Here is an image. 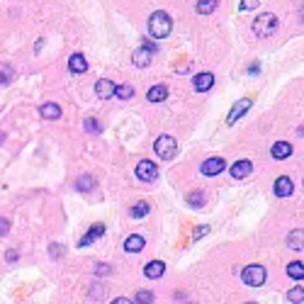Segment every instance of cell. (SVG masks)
<instances>
[{
	"label": "cell",
	"mask_w": 304,
	"mask_h": 304,
	"mask_svg": "<svg viewBox=\"0 0 304 304\" xmlns=\"http://www.w3.org/2000/svg\"><path fill=\"white\" fill-rule=\"evenodd\" d=\"M253 8H258V0H241V10L243 12H251Z\"/></svg>",
	"instance_id": "cell-31"
},
{
	"label": "cell",
	"mask_w": 304,
	"mask_h": 304,
	"mask_svg": "<svg viewBox=\"0 0 304 304\" xmlns=\"http://www.w3.org/2000/svg\"><path fill=\"white\" fill-rule=\"evenodd\" d=\"M5 142V134H3V131H0V144Z\"/></svg>",
	"instance_id": "cell-38"
},
{
	"label": "cell",
	"mask_w": 304,
	"mask_h": 304,
	"mask_svg": "<svg viewBox=\"0 0 304 304\" xmlns=\"http://www.w3.org/2000/svg\"><path fill=\"white\" fill-rule=\"evenodd\" d=\"M76 187L80 190V192H88V190H93V178L90 175H80L76 180Z\"/></svg>",
	"instance_id": "cell-26"
},
{
	"label": "cell",
	"mask_w": 304,
	"mask_h": 304,
	"mask_svg": "<svg viewBox=\"0 0 304 304\" xmlns=\"http://www.w3.org/2000/svg\"><path fill=\"white\" fill-rule=\"evenodd\" d=\"M209 234V227H200V229H195V234H192V239L195 241H200L202 236H207Z\"/></svg>",
	"instance_id": "cell-32"
},
{
	"label": "cell",
	"mask_w": 304,
	"mask_h": 304,
	"mask_svg": "<svg viewBox=\"0 0 304 304\" xmlns=\"http://www.w3.org/2000/svg\"><path fill=\"white\" fill-rule=\"evenodd\" d=\"M251 171H253V161H248V158H241V161H236L234 165H231V178L241 180V178L251 175Z\"/></svg>",
	"instance_id": "cell-10"
},
{
	"label": "cell",
	"mask_w": 304,
	"mask_h": 304,
	"mask_svg": "<svg viewBox=\"0 0 304 304\" xmlns=\"http://www.w3.org/2000/svg\"><path fill=\"white\" fill-rule=\"evenodd\" d=\"M192 86H195L197 93H207L209 88L214 86V76H212V73H200V76H195Z\"/></svg>",
	"instance_id": "cell-14"
},
{
	"label": "cell",
	"mask_w": 304,
	"mask_h": 304,
	"mask_svg": "<svg viewBox=\"0 0 304 304\" xmlns=\"http://www.w3.org/2000/svg\"><path fill=\"white\" fill-rule=\"evenodd\" d=\"M8 231H10V222H8V219H3V217H0V236H5Z\"/></svg>",
	"instance_id": "cell-33"
},
{
	"label": "cell",
	"mask_w": 304,
	"mask_h": 304,
	"mask_svg": "<svg viewBox=\"0 0 304 304\" xmlns=\"http://www.w3.org/2000/svg\"><path fill=\"white\" fill-rule=\"evenodd\" d=\"M292 180H290V178H287V175H283V178H278V180H275V195L278 197H290L292 195Z\"/></svg>",
	"instance_id": "cell-11"
},
{
	"label": "cell",
	"mask_w": 304,
	"mask_h": 304,
	"mask_svg": "<svg viewBox=\"0 0 304 304\" xmlns=\"http://www.w3.org/2000/svg\"><path fill=\"white\" fill-rule=\"evenodd\" d=\"M115 95L122 100H129L131 95H134V88H131L129 83H122V86H117V93H115Z\"/></svg>",
	"instance_id": "cell-27"
},
{
	"label": "cell",
	"mask_w": 304,
	"mask_h": 304,
	"mask_svg": "<svg viewBox=\"0 0 304 304\" xmlns=\"http://www.w3.org/2000/svg\"><path fill=\"white\" fill-rule=\"evenodd\" d=\"M241 280L248 287H261L265 283V268L263 265H246L243 272H241Z\"/></svg>",
	"instance_id": "cell-4"
},
{
	"label": "cell",
	"mask_w": 304,
	"mask_h": 304,
	"mask_svg": "<svg viewBox=\"0 0 304 304\" xmlns=\"http://www.w3.org/2000/svg\"><path fill=\"white\" fill-rule=\"evenodd\" d=\"M129 214H131L134 219L146 217V214H149V205H146V202H136V205L131 207V212H129Z\"/></svg>",
	"instance_id": "cell-24"
},
{
	"label": "cell",
	"mask_w": 304,
	"mask_h": 304,
	"mask_svg": "<svg viewBox=\"0 0 304 304\" xmlns=\"http://www.w3.org/2000/svg\"><path fill=\"white\" fill-rule=\"evenodd\" d=\"M115 93H117V83H112V80H107V78H102V80L95 83V95H98L100 100L115 98Z\"/></svg>",
	"instance_id": "cell-7"
},
{
	"label": "cell",
	"mask_w": 304,
	"mask_h": 304,
	"mask_svg": "<svg viewBox=\"0 0 304 304\" xmlns=\"http://www.w3.org/2000/svg\"><path fill=\"white\" fill-rule=\"evenodd\" d=\"M272 158H278V161H283V158H287V156H292V144L290 142H278V144H272Z\"/></svg>",
	"instance_id": "cell-12"
},
{
	"label": "cell",
	"mask_w": 304,
	"mask_h": 304,
	"mask_svg": "<svg viewBox=\"0 0 304 304\" xmlns=\"http://www.w3.org/2000/svg\"><path fill=\"white\" fill-rule=\"evenodd\" d=\"M136 178H139L142 183H153V180L158 178V168H156V163L153 161L136 163Z\"/></svg>",
	"instance_id": "cell-6"
},
{
	"label": "cell",
	"mask_w": 304,
	"mask_h": 304,
	"mask_svg": "<svg viewBox=\"0 0 304 304\" xmlns=\"http://www.w3.org/2000/svg\"><path fill=\"white\" fill-rule=\"evenodd\" d=\"M5 258H8V263H15V258H17V251H8V253H5Z\"/></svg>",
	"instance_id": "cell-35"
},
{
	"label": "cell",
	"mask_w": 304,
	"mask_h": 304,
	"mask_svg": "<svg viewBox=\"0 0 304 304\" xmlns=\"http://www.w3.org/2000/svg\"><path fill=\"white\" fill-rule=\"evenodd\" d=\"M287 275L292 278V280H304V265L299 261H294L287 265Z\"/></svg>",
	"instance_id": "cell-22"
},
{
	"label": "cell",
	"mask_w": 304,
	"mask_h": 304,
	"mask_svg": "<svg viewBox=\"0 0 304 304\" xmlns=\"http://www.w3.org/2000/svg\"><path fill=\"white\" fill-rule=\"evenodd\" d=\"M219 0H197V12L200 15H212V12L217 10Z\"/></svg>",
	"instance_id": "cell-21"
},
{
	"label": "cell",
	"mask_w": 304,
	"mask_h": 304,
	"mask_svg": "<svg viewBox=\"0 0 304 304\" xmlns=\"http://www.w3.org/2000/svg\"><path fill=\"white\" fill-rule=\"evenodd\" d=\"M287 246L292 251H304V229H294L287 236Z\"/></svg>",
	"instance_id": "cell-16"
},
{
	"label": "cell",
	"mask_w": 304,
	"mask_h": 304,
	"mask_svg": "<svg viewBox=\"0 0 304 304\" xmlns=\"http://www.w3.org/2000/svg\"><path fill=\"white\" fill-rule=\"evenodd\" d=\"M86 131H90V134H100V131H102V127H100L98 120L88 117V120H86Z\"/></svg>",
	"instance_id": "cell-28"
},
{
	"label": "cell",
	"mask_w": 304,
	"mask_h": 304,
	"mask_svg": "<svg viewBox=\"0 0 304 304\" xmlns=\"http://www.w3.org/2000/svg\"><path fill=\"white\" fill-rule=\"evenodd\" d=\"M146 98L149 102H163V100L168 98V88L165 86H153L149 93H146Z\"/></svg>",
	"instance_id": "cell-20"
},
{
	"label": "cell",
	"mask_w": 304,
	"mask_h": 304,
	"mask_svg": "<svg viewBox=\"0 0 304 304\" xmlns=\"http://www.w3.org/2000/svg\"><path fill=\"white\" fill-rule=\"evenodd\" d=\"M278 27H280L278 17H275L272 12H263V15H258L256 22H253V34H256L258 39H268V37H272V34L278 32Z\"/></svg>",
	"instance_id": "cell-2"
},
{
	"label": "cell",
	"mask_w": 304,
	"mask_h": 304,
	"mask_svg": "<svg viewBox=\"0 0 304 304\" xmlns=\"http://www.w3.org/2000/svg\"><path fill=\"white\" fill-rule=\"evenodd\" d=\"M39 115H42L44 120H59L61 117V107L56 102H46V105L39 107Z\"/></svg>",
	"instance_id": "cell-18"
},
{
	"label": "cell",
	"mask_w": 304,
	"mask_h": 304,
	"mask_svg": "<svg viewBox=\"0 0 304 304\" xmlns=\"http://www.w3.org/2000/svg\"><path fill=\"white\" fill-rule=\"evenodd\" d=\"M153 149H156V156H158V158H163V161H171L175 153H178V144H175L173 136L163 134V136H158V139H156Z\"/></svg>",
	"instance_id": "cell-3"
},
{
	"label": "cell",
	"mask_w": 304,
	"mask_h": 304,
	"mask_svg": "<svg viewBox=\"0 0 304 304\" xmlns=\"http://www.w3.org/2000/svg\"><path fill=\"white\" fill-rule=\"evenodd\" d=\"M251 105H253V102H251L248 98L239 100V102H236V105H234V107H231V112H229V117H227V124H234V122L239 120V117H243V115H246V112H248V109H251Z\"/></svg>",
	"instance_id": "cell-9"
},
{
	"label": "cell",
	"mask_w": 304,
	"mask_h": 304,
	"mask_svg": "<svg viewBox=\"0 0 304 304\" xmlns=\"http://www.w3.org/2000/svg\"><path fill=\"white\" fill-rule=\"evenodd\" d=\"M163 272H165V265H163V261H151L146 268H144V275H146L149 280H158Z\"/></svg>",
	"instance_id": "cell-15"
},
{
	"label": "cell",
	"mask_w": 304,
	"mask_h": 304,
	"mask_svg": "<svg viewBox=\"0 0 304 304\" xmlns=\"http://www.w3.org/2000/svg\"><path fill=\"white\" fill-rule=\"evenodd\" d=\"M95 272H98V275H109V272H112V268H109V265H98V268H95Z\"/></svg>",
	"instance_id": "cell-34"
},
{
	"label": "cell",
	"mask_w": 304,
	"mask_h": 304,
	"mask_svg": "<svg viewBox=\"0 0 304 304\" xmlns=\"http://www.w3.org/2000/svg\"><path fill=\"white\" fill-rule=\"evenodd\" d=\"M202 200H205V195H202V192H195V195L187 197V202H190L192 207H202Z\"/></svg>",
	"instance_id": "cell-30"
},
{
	"label": "cell",
	"mask_w": 304,
	"mask_h": 304,
	"mask_svg": "<svg viewBox=\"0 0 304 304\" xmlns=\"http://www.w3.org/2000/svg\"><path fill=\"white\" fill-rule=\"evenodd\" d=\"M102 234H105V224H93V227H90V231H88L86 236L78 241V246H90V243H93L95 239H100Z\"/></svg>",
	"instance_id": "cell-13"
},
{
	"label": "cell",
	"mask_w": 304,
	"mask_h": 304,
	"mask_svg": "<svg viewBox=\"0 0 304 304\" xmlns=\"http://www.w3.org/2000/svg\"><path fill=\"white\" fill-rule=\"evenodd\" d=\"M134 302H139V304H149L153 302V294L149 292V290H142V292H136V299Z\"/></svg>",
	"instance_id": "cell-29"
},
{
	"label": "cell",
	"mask_w": 304,
	"mask_h": 304,
	"mask_svg": "<svg viewBox=\"0 0 304 304\" xmlns=\"http://www.w3.org/2000/svg\"><path fill=\"white\" fill-rule=\"evenodd\" d=\"M153 54H156V46L149 42H144L142 46L131 54V61H134V66H139V68H146V66H151Z\"/></svg>",
	"instance_id": "cell-5"
},
{
	"label": "cell",
	"mask_w": 304,
	"mask_h": 304,
	"mask_svg": "<svg viewBox=\"0 0 304 304\" xmlns=\"http://www.w3.org/2000/svg\"><path fill=\"white\" fill-rule=\"evenodd\" d=\"M171 30H173V22H171V17L163 10H156L151 17H149V34H151V37L165 39V37L171 34Z\"/></svg>",
	"instance_id": "cell-1"
},
{
	"label": "cell",
	"mask_w": 304,
	"mask_h": 304,
	"mask_svg": "<svg viewBox=\"0 0 304 304\" xmlns=\"http://www.w3.org/2000/svg\"><path fill=\"white\" fill-rule=\"evenodd\" d=\"M51 253H54V256H56V253L61 256V253H64V248H61V246H51Z\"/></svg>",
	"instance_id": "cell-37"
},
{
	"label": "cell",
	"mask_w": 304,
	"mask_h": 304,
	"mask_svg": "<svg viewBox=\"0 0 304 304\" xmlns=\"http://www.w3.org/2000/svg\"><path fill=\"white\" fill-rule=\"evenodd\" d=\"M68 68H71V73H86L88 71V61L83 54H73L68 59Z\"/></svg>",
	"instance_id": "cell-17"
},
{
	"label": "cell",
	"mask_w": 304,
	"mask_h": 304,
	"mask_svg": "<svg viewBox=\"0 0 304 304\" xmlns=\"http://www.w3.org/2000/svg\"><path fill=\"white\" fill-rule=\"evenodd\" d=\"M115 302H117V304H131V302H134V299H127V297H120V299H115Z\"/></svg>",
	"instance_id": "cell-36"
},
{
	"label": "cell",
	"mask_w": 304,
	"mask_h": 304,
	"mask_svg": "<svg viewBox=\"0 0 304 304\" xmlns=\"http://www.w3.org/2000/svg\"><path fill=\"white\" fill-rule=\"evenodd\" d=\"M224 168H227V161H224V158H219V156H214V158H207V161L202 163V173L209 175V178H212V175H219Z\"/></svg>",
	"instance_id": "cell-8"
},
{
	"label": "cell",
	"mask_w": 304,
	"mask_h": 304,
	"mask_svg": "<svg viewBox=\"0 0 304 304\" xmlns=\"http://www.w3.org/2000/svg\"><path fill=\"white\" fill-rule=\"evenodd\" d=\"M12 78H15V71H12V66H8V64L0 66V86H8Z\"/></svg>",
	"instance_id": "cell-23"
},
{
	"label": "cell",
	"mask_w": 304,
	"mask_h": 304,
	"mask_svg": "<svg viewBox=\"0 0 304 304\" xmlns=\"http://www.w3.org/2000/svg\"><path fill=\"white\" fill-rule=\"evenodd\" d=\"M287 302L302 304L304 302V287H292V290L287 292Z\"/></svg>",
	"instance_id": "cell-25"
},
{
	"label": "cell",
	"mask_w": 304,
	"mask_h": 304,
	"mask_svg": "<svg viewBox=\"0 0 304 304\" xmlns=\"http://www.w3.org/2000/svg\"><path fill=\"white\" fill-rule=\"evenodd\" d=\"M302 20H304V8H302Z\"/></svg>",
	"instance_id": "cell-39"
},
{
	"label": "cell",
	"mask_w": 304,
	"mask_h": 304,
	"mask_svg": "<svg viewBox=\"0 0 304 304\" xmlns=\"http://www.w3.org/2000/svg\"><path fill=\"white\" fill-rule=\"evenodd\" d=\"M142 248H144V236H139V234H131L129 239L124 241V251L127 253H139Z\"/></svg>",
	"instance_id": "cell-19"
}]
</instances>
